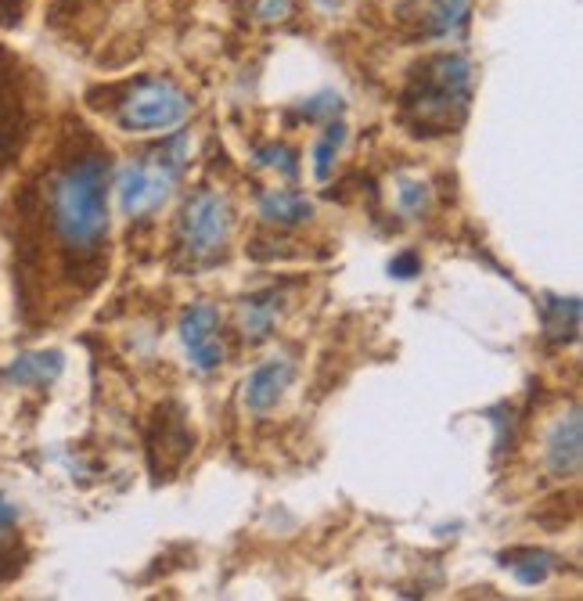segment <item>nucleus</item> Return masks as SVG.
<instances>
[{"label":"nucleus","instance_id":"nucleus-1","mask_svg":"<svg viewBox=\"0 0 583 601\" xmlns=\"http://www.w3.org/2000/svg\"><path fill=\"white\" fill-rule=\"evenodd\" d=\"M108 180L112 159L105 152H83L65 162L47 188L51 231L76 260L94 256L108 238Z\"/></svg>","mask_w":583,"mask_h":601},{"label":"nucleus","instance_id":"nucleus-2","mask_svg":"<svg viewBox=\"0 0 583 601\" xmlns=\"http://www.w3.org/2000/svg\"><path fill=\"white\" fill-rule=\"evenodd\" d=\"M476 69L465 54H432L411 76L404 90V116L411 119L414 134H447L465 119L472 98Z\"/></svg>","mask_w":583,"mask_h":601},{"label":"nucleus","instance_id":"nucleus-3","mask_svg":"<svg viewBox=\"0 0 583 601\" xmlns=\"http://www.w3.org/2000/svg\"><path fill=\"white\" fill-rule=\"evenodd\" d=\"M188 159V134H177L170 144L155 148L152 155L123 166L116 177V195L119 209L130 220H141V216L155 213V209L166 206V198L173 195V184H177V173Z\"/></svg>","mask_w":583,"mask_h":601},{"label":"nucleus","instance_id":"nucleus-4","mask_svg":"<svg viewBox=\"0 0 583 601\" xmlns=\"http://www.w3.org/2000/svg\"><path fill=\"white\" fill-rule=\"evenodd\" d=\"M191 116V94L170 76H144L126 90L116 123L126 134H166Z\"/></svg>","mask_w":583,"mask_h":601},{"label":"nucleus","instance_id":"nucleus-5","mask_svg":"<svg viewBox=\"0 0 583 601\" xmlns=\"http://www.w3.org/2000/svg\"><path fill=\"white\" fill-rule=\"evenodd\" d=\"M231 198L224 191H195L177 216V245L191 256V263H213L231 238Z\"/></svg>","mask_w":583,"mask_h":601},{"label":"nucleus","instance_id":"nucleus-6","mask_svg":"<svg viewBox=\"0 0 583 601\" xmlns=\"http://www.w3.org/2000/svg\"><path fill=\"white\" fill-rule=\"evenodd\" d=\"M26 98H22V83H18V65L4 47H0V170H8L22 152L26 141Z\"/></svg>","mask_w":583,"mask_h":601},{"label":"nucleus","instance_id":"nucleus-7","mask_svg":"<svg viewBox=\"0 0 583 601\" xmlns=\"http://www.w3.org/2000/svg\"><path fill=\"white\" fill-rule=\"evenodd\" d=\"M177 332L191 364L198 371H216L224 364V342H220V310L213 303H191L177 321Z\"/></svg>","mask_w":583,"mask_h":601},{"label":"nucleus","instance_id":"nucleus-8","mask_svg":"<svg viewBox=\"0 0 583 601\" xmlns=\"http://www.w3.org/2000/svg\"><path fill=\"white\" fill-rule=\"evenodd\" d=\"M583 461V418L580 407H569L566 414H558L551 422L548 436H544V465L555 479H573L580 472Z\"/></svg>","mask_w":583,"mask_h":601},{"label":"nucleus","instance_id":"nucleus-9","mask_svg":"<svg viewBox=\"0 0 583 601\" xmlns=\"http://www.w3.org/2000/svg\"><path fill=\"white\" fill-rule=\"evenodd\" d=\"M159 450H162V465H155V472H173L195 450V436H191L180 407H162L155 414L152 436H148V454H159Z\"/></svg>","mask_w":583,"mask_h":601},{"label":"nucleus","instance_id":"nucleus-10","mask_svg":"<svg viewBox=\"0 0 583 601\" xmlns=\"http://www.w3.org/2000/svg\"><path fill=\"white\" fill-rule=\"evenodd\" d=\"M292 360L288 357H270L263 360L260 368H252L245 378V407L249 411H270L278 407V400L285 396L288 382H292Z\"/></svg>","mask_w":583,"mask_h":601},{"label":"nucleus","instance_id":"nucleus-11","mask_svg":"<svg viewBox=\"0 0 583 601\" xmlns=\"http://www.w3.org/2000/svg\"><path fill=\"white\" fill-rule=\"evenodd\" d=\"M260 216L267 224H278V227H296L306 224L310 216H314V202L303 195V191H292V188H270L260 195Z\"/></svg>","mask_w":583,"mask_h":601},{"label":"nucleus","instance_id":"nucleus-12","mask_svg":"<svg viewBox=\"0 0 583 601\" xmlns=\"http://www.w3.org/2000/svg\"><path fill=\"white\" fill-rule=\"evenodd\" d=\"M62 368H65L62 350H33L11 360L4 378L15 382V386H51L54 378L62 375Z\"/></svg>","mask_w":583,"mask_h":601},{"label":"nucleus","instance_id":"nucleus-13","mask_svg":"<svg viewBox=\"0 0 583 601\" xmlns=\"http://www.w3.org/2000/svg\"><path fill=\"white\" fill-rule=\"evenodd\" d=\"M281 314V299L274 292H263V296H249L238 306V332L245 342H263L270 339L274 324Z\"/></svg>","mask_w":583,"mask_h":601},{"label":"nucleus","instance_id":"nucleus-14","mask_svg":"<svg viewBox=\"0 0 583 601\" xmlns=\"http://www.w3.org/2000/svg\"><path fill=\"white\" fill-rule=\"evenodd\" d=\"M544 335L555 346H566L580 335V299H555L544 303Z\"/></svg>","mask_w":583,"mask_h":601},{"label":"nucleus","instance_id":"nucleus-15","mask_svg":"<svg viewBox=\"0 0 583 601\" xmlns=\"http://www.w3.org/2000/svg\"><path fill=\"white\" fill-rule=\"evenodd\" d=\"M476 11V0H432L425 11V29L429 36H458Z\"/></svg>","mask_w":583,"mask_h":601},{"label":"nucleus","instance_id":"nucleus-16","mask_svg":"<svg viewBox=\"0 0 583 601\" xmlns=\"http://www.w3.org/2000/svg\"><path fill=\"white\" fill-rule=\"evenodd\" d=\"M504 566L512 569L519 584L537 587V584H544V580L551 576V569H555V558H551L548 551L526 548V551H512V555H504Z\"/></svg>","mask_w":583,"mask_h":601},{"label":"nucleus","instance_id":"nucleus-17","mask_svg":"<svg viewBox=\"0 0 583 601\" xmlns=\"http://www.w3.org/2000/svg\"><path fill=\"white\" fill-rule=\"evenodd\" d=\"M342 141H346V126H342V123L324 126V137L314 144V177L317 180L332 177V162H335V152H339Z\"/></svg>","mask_w":583,"mask_h":601},{"label":"nucleus","instance_id":"nucleus-18","mask_svg":"<svg viewBox=\"0 0 583 601\" xmlns=\"http://www.w3.org/2000/svg\"><path fill=\"white\" fill-rule=\"evenodd\" d=\"M256 162H260V166H270V170H278L281 177H288V180L299 173L296 152H292L288 144H267V148H260V152H256Z\"/></svg>","mask_w":583,"mask_h":601},{"label":"nucleus","instance_id":"nucleus-19","mask_svg":"<svg viewBox=\"0 0 583 601\" xmlns=\"http://www.w3.org/2000/svg\"><path fill=\"white\" fill-rule=\"evenodd\" d=\"M396 202H400V209L407 216H425V209H429V188H425L422 180H400Z\"/></svg>","mask_w":583,"mask_h":601},{"label":"nucleus","instance_id":"nucleus-20","mask_svg":"<svg viewBox=\"0 0 583 601\" xmlns=\"http://www.w3.org/2000/svg\"><path fill=\"white\" fill-rule=\"evenodd\" d=\"M15 519H18V508L8 501V497L0 494V562H8L11 555V544H15Z\"/></svg>","mask_w":583,"mask_h":601},{"label":"nucleus","instance_id":"nucleus-21","mask_svg":"<svg viewBox=\"0 0 583 601\" xmlns=\"http://www.w3.org/2000/svg\"><path fill=\"white\" fill-rule=\"evenodd\" d=\"M389 274H393L396 281H411L422 274V256L414 249H404V252H396L393 260H389Z\"/></svg>","mask_w":583,"mask_h":601},{"label":"nucleus","instance_id":"nucleus-22","mask_svg":"<svg viewBox=\"0 0 583 601\" xmlns=\"http://www.w3.org/2000/svg\"><path fill=\"white\" fill-rule=\"evenodd\" d=\"M339 108H342L339 94H321V98H314L310 105H306V116L321 119V116H332V112H339Z\"/></svg>","mask_w":583,"mask_h":601},{"label":"nucleus","instance_id":"nucleus-23","mask_svg":"<svg viewBox=\"0 0 583 601\" xmlns=\"http://www.w3.org/2000/svg\"><path fill=\"white\" fill-rule=\"evenodd\" d=\"M288 11H292V0H260V4H256V15H260L263 22H278Z\"/></svg>","mask_w":583,"mask_h":601},{"label":"nucleus","instance_id":"nucleus-24","mask_svg":"<svg viewBox=\"0 0 583 601\" xmlns=\"http://www.w3.org/2000/svg\"><path fill=\"white\" fill-rule=\"evenodd\" d=\"M0 22L4 26H18L22 22V0H0Z\"/></svg>","mask_w":583,"mask_h":601}]
</instances>
